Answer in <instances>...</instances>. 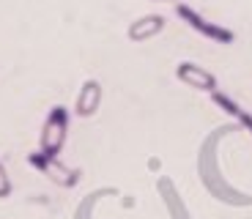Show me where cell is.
Segmentation results:
<instances>
[{"label": "cell", "mask_w": 252, "mask_h": 219, "mask_svg": "<svg viewBox=\"0 0 252 219\" xmlns=\"http://www.w3.org/2000/svg\"><path fill=\"white\" fill-rule=\"evenodd\" d=\"M176 77L192 91H203V94H214L217 91V77L211 71H206L203 66H197V63H189V61L178 63Z\"/></svg>", "instance_id": "277c9868"}, {"label": "cell", "mask_w": 252, "mask_h": 219, "mask_svg": "<svg viewBox=\"0 0 252 219\" xmlns=\"http://www.w3.org/2000/svg\"><path fill=\"white\" fill-rule=\"evenodd\" d=\"M211 96H214V101H217V107H222V110H225V113L227 115H233V118L236 121H241V118H244V110H241V107L239 104H236V101H230V99H227V96H222V94H217V91H214V94H211Z\"/></svg>", "instance_id": "ba28073f"}, {"label": "cell", "mask_w": 252, "mask_h": 219, "mask_svg": "<svg viewBox=\"0 0 252 219\" xmlns=\"http://www.w3.org/2000/svg\"><path fill=\"white\" fill-rule=\"evenodd\" d=\"M157 192H159V197H162V203H164V208H167V214H170V219H192V214H189L187 203L181 200V194H178L176 184H173L167 175H159Z\"/></svg>", "instance_id": "8992f818"}, {"label": "cell", "mask_w": 252, "mask_h": 219, "mask_svg": "<svg viewBox=\"0 0 252 219\" xmlns=\"http://www.w3.org/2000/svg\"><path fill=\"white\" fill-rule=\"evenodd\" d=\"M8 194H11V178H8L6 167L0 164V200H6Z\"/></svg>", "instance_id": "9c48e42d"}, {"label": "cell", "mask_w": 252, "mask_h": 219, "mask_svg": "<svg viewBox=\"0 0 252 219\" xmlns=\"http://www.w3.org/2000/svg\"><path fill=\"white\" fill-rule=\"evenodd\" d=\"M101 107V82L99 80H85L80 85V94L74 99V113L80 118H94Z\"/></svg>", "instance_id": "5b68a950"}, {"label": "cell", "mask_w": 252, "mask_h": 219, "mask_svg": "<svg viewBox=\"0 0 252 219\" xmlns=\"http://www.w3.org/2000/svg\"><path fill=\"white\" fill-rule=\"evenodd\" d=\"M66 131H69V113L66 107H52L50 115L44 121V129H41V140H38V151L47 154V156H58L66 143Z\"/></svg>", "instance_id": "6da1fadb"}, {"label": "cell", "mask_w": 252, "mask_h": 219, "mask_svg": "<svg viewBox=\"0 0 252 219\" xmlns=\"http://www.w3.org/2000/svg\"><path fill=\"white\" fill-rule=\"evenodd\" d=\"M28 162L36 170H41V175H47L52 184H58V187H63V189H71L80 181V170L66 167L63 162H58V156H47V154L38 151V154H31V156H28Z\"/></svg>", "instance_id": "7a4b0ae2"}, {"label": "cell", "mask_w": 252, "mask_h": 219, "mask_svg": "<svg viewBox=\"0 0 252 219\" xmlns=\"http://www.w3.org/2000/svg\"><path fill=\"white\" fill-rule=\"evenodd\" d=\"M176 14L187 22L192 31H197V33H203L206 38H211V41H217V44H233V31H227V28H222V25H214V22H208L206 17H200V14L195 11V8H189V6H178L176 8Z\"/></svg>", "instance_id": "3957f363"}, {"label": "cell", "mask_w": 252, "mask_h": 219, "mask_svg": "<svg viewBox=\"0 0 252 219\" xmlns=\"http://www.w3.org/2000/svg\"><path fill=\"white\" fill-rule=\"evenodd\" d=\"M241 124H244V126H247V129H250V131H252V118H250V115H244V118H241Z\"/></svg>", "instance_id": "30bf717a"}, {"label": "cell", "mask_w": 252, "mask_h": 219, "mask_svg": "<svg viewBox=\"0 0 252 219\" xmlns=\"http://www.w3.org/2000/svg\"><path fill=\"white\" fill-rule=\"evenodd\" d=\"M154 3H178V0H154Z\"/></svg>", "instance_id": "8fae6325"}, {"label": "cell", "mask_w": 252, "mask_h": 219, "mask_svg": "<svg viewBox=\"0 0 252 219\" xmlns=\"http://www.w3.org/2000/svg\"><path fill=\"white\" fill-rule=\"evenodd\" d=\"M164 25H167V19L164 17H159V14H145V17L134 19L132 25H129L126 36H129V41L143 44V41H148V38L159 36V33L164 31Z\"/></svg>", "instance_id": "52a82bcc"}]
</instances>
